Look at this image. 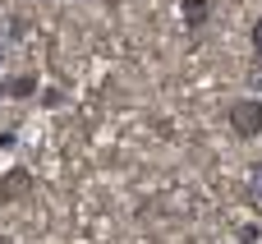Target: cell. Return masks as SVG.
I'll list each match as a JSON object with an SVG mask.
<instances>
[{"label":"cell","instance_id":"cell-6","mask_svg":"<svg viewBox=\"0 0 262 244\" xmlns=\"http://www.w3.org/2000/svg\"><path fill=\"white\" fill-rule=\"evenodd\" d=\"M249 46H253V65L262 69V14L253 18V28H249Z\"/></svg>","mask_w":262,"mask_h":244},{"label":"cell","instance_id":"cell-1","mask_svg":"<svg viewBox=\"0 0 262 244\" xmlns=\"http://www.w3.org/2000/svg\"><path fill=\"white\" fill-rule=\"evenodd\" d=\"M226 125H230V134L244 138V143L258 138V134H262V97H239V101H230Z\"/></svg>","mask_w":262,"mask_h":244},{"label":"cell","instance_id":"cell-4","mask_svg":"<svg viewBox=\"0 0 262 244\" xmlns=\"http://www.w3.org/2000/svg\"><path fill=\"white\" fill-rule=\"evenodd\" d=\"M180 18L189 32H203L207 18H212V0H180Z\"/></svg>","mask_w":262,"mask_h":244},{"label":"cell","instance_id":"cell-5","mask_svg":"<svg viewBox=\"0 0 262 244\" xmlns=\"http://www.w3.org/2000/svg\"><path fill=\"white\" fill-rule=\"evenodd\" d=\"M244 194L262 208V161H253V166H249V175H244Z\"/></svg>","mask_w":262,"mask_h":244},{"label":"cell","instance_id":"cell-8","mask_svg":"<svg viewBox=\"0 0 262 244\" xmlns=\"http://www.w3.org/2000/svg\"><path fill=\"white\" fill-rule=\"evenodd\" d=\"M258 97H262V74H258Z\"/></svg>","mask_w":262,"mask_h":244},{"label":"cell","instance_id":"cell-7","mask_svg":"<svg viewBox=\"0 0 262 244\" xmlns=\"http://www.w3.org/2000/svg\"><path fill=\"white\" fill-rule=\"evenodd\" d=\"M5 46H9V37H5V23H0V65H5Z\"/></svg>","mask_w":262,"mask_h":244},{"label":"cell","instance_id":"cell-10","mask_svg":"<svg viewBox=\"0 0 262 244\" xmlns=\"http://www.w3.org/2000/svg\"><path fill=\"white\" fill-rule=\"evenodd\" d=\"M46 5H55V0H46Z\"/></svg>","mask_w":262,"mask_h":244},{"label":"cell","instance_id":"cell-9","mask_svg":"<svg viewBox=\"0 0 262 244\" xmlns=\"http://www.w3.org/2000/svg\"><path fill=\"white\" fill-rule=\"evenodd\" d=\"M0 101H5V88H0Z\"/></svg>","mask_w":262,"mask_h":244},{"label":"cell","instance_id":"cell-2","mask_svg":"<svg viewBox=\"0 0 262 244\" xmlns=\"http://www.w3.org/2000/svg\"><path fill=\"white\" fill-rule=\"evenodd\" d=\"M32 185H37V180H32V171H28V166L5 171V175H0V203H9V208H14V203H23V198L32 194Z\"/></svg>","mask_w":262,"mask_h":244},{"label":"cell","instance_id":"cell-3","mask_svg":"<svg viewBox=\"0 0 262 244\" xmlns=\"http://www.w3.org/2000/svg\"><path fill=\"white\" fill-rule=\"evenodd\" d=\"M0 88H5V97H18V101H28V97H37L41 92V74L37 69H18V74H0Z\"/></svg>","mask_w":262,"mask_h":244}]
</instances>
